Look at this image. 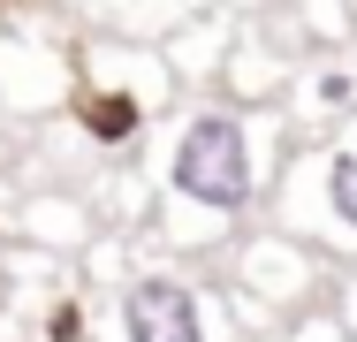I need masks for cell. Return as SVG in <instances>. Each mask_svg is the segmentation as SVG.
<instances>
[{
  "instance_id": "5bb4252c",
  "label": "cell",
  "mask_w": 357,
  "mask_h": 342,
  "mask_svg": "<svg viewBox=\"0 0 357 342\" xmlns=\"http://www.w3.org/2000/svg\"><path fill=\"white\" fill-rule=\"evenodd\" d=\"M335 312H342V327L357 335V259L342 267V281H335Z\"/></svg>"
},
{
  "instance_id": "7a4b0ae2",
  "label": "cell",
  "mask_w": 357,
  "mask_h": 342,
  "mask_svg": "<svg viewBox=\"0 0 357 342\" xmlns=\"http://www.w3.org/2000/svg\"><path fill=\"white\" fill-rule=\"evenodd\" d=\"M183 107V84L160 46L137 38H76V91L61 107L69 144L84 152V175L91 168H114V160H144V144L160 137V122Z\"/></svg>"
},
{
  "instance_id": "52a82bcc",
  "label": "cell",
  "mask_w": 357,
  "mask_h": 342,
  "mask_svg": "<svg viewBox=\"0 0 357 342\" xmlns=\"http://www.w3.org/2000/svg\"><path fill=\"white\" fill-rule=\"evenodd\" d=\"M8 236L31 244V251H46V259H61V267H76V259L91 251V236H99V213H91V198H84V183H69V191L38 183V191L15 198Z\"/></svg>"
},
{
  "instance_id": "8fae6325",
  "label": "cell",
  "mask_w": 357,
  "mask_h": 342,
  "mask_svg": "<svg viewBox=\"0 0 357 342\" xmlns=\"http://www.w3.org/2000/svg\"><path fill=\"white\" fill-rule=\"evenodd\" d=\"M23 342H99V297L76 281V267L38 289V304L23 320Z\"/></svg>"
},
{
  "instance_id": "6da1fadb",
  "label": "cell",
  "mask_w": 357,
  "mask_h": 342,
  "mask_svg": "<svg viewBox=\"0 0 357 342\" xmlns=\"http://www.w3.org/2000/svg\"><path fill=\"white\" fill-rule=\"evenodd\" d=\"M289 144H296V130H289L282 107H243L228 91L183 99L160 122V137L144 144L152 251L213 267L251 221H266V198L282 183Z\"/></svg>"
},
{
  "instance_id": "9c48e42d",
  "label": "cell",
  "mask_w": 357,
  "mask_h": 342,
  "mask_svg": "<svg viewBox=\"0 0 357 342\" xmlns=\"http://www.w3.org/2000/svg\"><path fill=\"white\" fill-rule=\"evenodd\" d=\"M282 114H289V130H304V137L350 122L357 114V61L350 54H304V68H296V84H289V99H282Z\"/></svg>"
},
{
  "instance_id": "277c9868",
  "label": "cell",
  "mask_w": 357,
  "mask_h": 342,
  "mask_svg": "<svg viewBox=\"0 0 357 342\" xmlns=\"http://www.w3.org/2000/svg\"><path fill=\"white\" fill-rule=\"evenodd\" d=\"M99 342H243V327L228 320L213 267L144 251L99 297Z\"/></svg>"
},
{
  "instance_id": "4fadbf2b",
  "label": "cell",
  "mask_w": 357,
  "mask_h": 342,
  "mask_svg": "<svg viewBox=\"0 0 357 342\" xmlns=\"http://www.w3.org/2000/svg\"><path fill=\"white\" fill-rule=\"evenodd\" d=\"M274 342H357L350 327H342V312L335 304H319V312H304V320H289Z\"/></svg>"
},
{
  "instance_id": "30bf717a",
  "label": "cell",
  "mask_w": 357,
  "mask_h": 342,
  "mask_svg": "<svg viewBox=\"0 0 357 342\" xmlns=\"http://www.w3.org/2000/svg\"><path fill=\"white\" fill-rule=\"evenodd\" d=\"M84 38H137V46H160L183 15H198L206 0H54Z\"/></svg>"
},
{
  "instance_id": "5b68a950",
  "label": "cell",
  "mask_w": 357,
  "mask_h": 342,
  "mask_svg": "<svg viewBox=\"0 0 357 342\" xmlns=\"http://www.w3.org/2000/svg\"><path fill=\"white\" fill-rule=\"evenodd\" d=\"M266 221L327 251L335 267L357 259V114L319 137H296L282 160V183L266 198Z\"/></svg>"
},
{
  "instance_id": "ba28073f",
  "label": "cell",
  "mask_w": 357,
  "mask_h": 342,
  "mask_svg": "<svg viewBox=\"0 0 357 342\" xmlns=\"http://www.w3.org/2000/svg\"><path fill=\"white\" fill-rule=\"evenodd\" d=\"M236 8H220V0H206L198 15H183L167 38H160V54H167V68H175V84H183V99H206V91H220V68H228V54H236Z\"/></svg>"
},
{
  "instance_id": "8992f818",
  "label": "cell",
  "mask_w": 357,
  "mask_h": 342,
  "mask_svg": "<svg viewBox=\"0 0 357 342\" xmlns=\"http://www.w3.org/2000/svg\"><path fill=\"white\" fill-rule=\"evenodd\" d=\"M76 91V38L31 31L0 15V114L8 122H54Z\"/></svg>"
},
{
  "instance_id": "7c38bea8",
  "label": "cell",
  "mask_w": 357,
  "mask_h": 342,
  "mask_svg": "<svg viewBox=\"0 0 357 342\" xmlns=\"http://www.w3.org/2000/svg\"><path fill=\"white\" fill-rule=\"evenodd\" d=\"M54 274H61V259H46V251H31L0 228V335H23V320H31V304Z\"/></svg>"
},
{
  "instance_id": "3957f363",
  "label": "cell",
  "mask_w": 357,
  "mask_h": 342,
  "mask_svg": "<svg viewBox=\"0 0 357 342\" xmlns=\"http://www.w3.org/2000/svg\"><path fill=\"white\" fill-rule=\"evenodd\" d=\"M213 281H220V297H228V320L243 327V342H274L289 320L335 304L342 267L327 251H312L304 236L274 228V221H251L213 259Z\"/></svg>"
}]
</instances>
